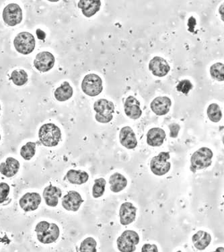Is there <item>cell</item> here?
<instances>
[{"label": "cell", "instance_id": "obj_22", "mask_svg": "<svg viewBox=\"0 0 224 252\" xmlns=\"http://www.w3.org/2000/svg\"><path fill=\"white\" fill-rule=\"evenodd\" d=\"M194 246L198 250H204L212 242V236L204 231H199L192 237Z\"/></svg>", "mask_w": 224, "mask_h": 252}, {"label": "cell", "instance_id": "obj_20", "mask_svg": "<svg viewBox=\"0 0 224 252\" xmlns=\"http://www.w3.org/2000/svg\"><path fill=\"white\" fill-rule=\"evenodd\" d=\"M19 169V161L13 158H7L5 162L0 164V172L7 178H12L15 176Z\"/></svg>", "mask_w": 224, "mask_h": 252}, {"label": "cell", "instance_id": "obj_7", "mask_svg": "<svg viewBox=\"0 0 224 252\" xmlns=\"http://www.w3.org/2000/svg\"><path fill=\"white\" fill-rule=\"evenodd\" d=\"M170 156L169 152H161L152 158L150 162V169L154 174L161 176L166 174L170 170L171 163L168 161Z\"/></svg>", "mask_w": 224, "mask_h": 252}, {"label": "cell", "instance_id": "obj_10", "mask_svg": "<svg viewBox=\"0 0 224 252\" xmlns=\"http://www.w3.org/2000/svg\"><path fill=\"white\" fill-rule=\"evenodd\" d=\"M149 69L155 76H166L170 70V65L164 58L160 57H155L150 61L149 63Z\"/></svg>", "mask_w": 224, "mask_h": 252}, {"label": "cell", "instance_id": "obj_18", "mask_svg": "<svg viewBox=\"0 0 224 252\" xmlns=\"http://www.w3.org/2000/svg\"><path fill=\"white\" fill-rule=\"evenodd\" d=\"M62 190L58 187L50 185L43 191V198L45 203L49 207H56L58 205L59 198L62 197Z\"/></svg>", "mask_w": 224, "mask_h": 252}, {"label": "cell", "instance_id": "obj_1", "mask_svg": "<svg viewBox=\"0 0 224 252\" xmlns=\"http://www.w3.org/2000/svg\"><path fill=\"white\" fill-rule=\"evenodd\" d=\"M38 137L40 143L45 147L52 148L57 146L62 139L60 128L53 123H47L40 128Z\"/></svg>", "mask_w": 224, "mask_h": 252}, {"label": "cell", "instance_id": "obj_3", "mask_svg": "<svg viewBox=\"0 0 224 252\" xmlns=\"http://www.w3.org/2000/svg\"><path fill=\"white\" fill-rule=\"evenodd\" d=\"M94 109L96 112L95 119L100 123H108L113 119L115 105L106 99H100L94 104Z\"/></svg>", "mask_w": 224, "mask_h": 252}, {"label": "cell", "instance_id": "obj_13", "mask_svg": "<svg viewBox=\"0 0 224 252\" xmlns=\"http://www.w3.org/2000/svg\"><path fill=\"white\" fill-rule=\"evenodd\" d=\"M137 209L131 202H126L121 205L119 210V217L121 225H128L136 218Z\"/></svg>", "mask_w": 224, "mask_h": 252}, {"label": "cell", "instance_id": "obj_4", "mask_svg": "<svg viewBox=\"0 0 224 252\" xmlns=\"http://www.w3.org/2000/svg\"><path fill=\"white\" fill-rule=\"evenodd\" d=\"M14 45L18 53L29 55L34 51L36 40L31 33L23 32L19 33L14 38Z\"/></svg>", "mask_w": 224, "mask_h": 252}, {"label": "cell", "instance_id": "obj_40", "mask_svg": "<svg viewBox=\"0 0 224 252\" xmlns=\"http://www.w3.org/2000/svg\"><path fill=\"white\" fill-rule=\"evenodd\" d=\"M0 110H1V105H0Z\"/></svg>", "mask_w": 224, "mask_h": 252}, {"label": "cell", "instance_id": "obj_33", "mask_svg": "<svg viewBox=\"0 0 224 252\" xmlns=\"http://www.w3.org/2000/svg\"><path fill=\"white\" fill-rule=\"evenodd\" d=\"M10 190V187L8 184L0 183V204L3 203L6 200Z\"/></svg>", "mask_w": 224, "mask_h": 252}, {"label": "cell", "instance_id": "obj_19", "mask_svg": "<svg viewBox=\"0 0 224 252\" xmlns=\"http://www.w3.org/2000/svg\"><path fill=\"white\" fill-rule=\"evenodd\" d=\"M166 132L162 128H153L147 133V143L150 146L160 147L164 143Z\"/></svg>", "mask_w": 224, "mask_h": 252}, {"label": "cell", "instance_id": "obj_24", "mask_svg": "<svg viewBox=\"0 0 224 252\" xmlns=\"http://www.w3.org/2000/svg\"><path fill=\"white\" fill-rule=\"evenodd\" d=\"M66 178L72 185H81L87 183L89 175L84 171L71 170L66 174Z\"/></svg>", "mask_w": 224, "mask_h": 252}, {"label": "cell", "instance_id": "obj_11", "mask_svg": "<svg viewBox=\"0 0 224 252\" xmlns=\"http://www.w3.org/2000/svg\"><path fill=\"white\" fill-rule=\"evenodd\" d=\"M40 202H41V197L40 194L36 192L27 193L20 198L19 201L20 207L26 212L35 211L38 209Z\"/></svg>", "mask_w": 224, "mask_h": 252}, {"label": "cell", "instance_id": "obj_31", "mask_svg": "<svg viewBox=\"0 0 224 252\" xmlns=\"http://www.w3.org/2000/svg\"><path fill=\"white\" fill-rule=\"evenodd\" d=\"M97 242L93 237H87L80 245V252H97Z\"/></svg>", "mask_w": 224, "mask_h": 252}, {"label": "cell", "instance_id": "obj_2", "mask_svg": "<svg viewBox=\"0 0 224 252\" xmlns=\"http://www.w3.org/2000/svg\"><path fill=\"white\" fill-rule=\"evenodd\" d=\"M213 152L209 148H201L194 152L191 158L190 170L192 173L207 168L212 165Z\"/></svg>", "mask_w": 224, "mask_h": 252}, {"label": "cell", "instance_id": "obj_6", "mask_svg": "<svg viewBox=\"0 0 224 252\" xmlns=\"http://www.w3.org/2000/svg\"><path fill=\"white\" fill-rule=\"evenodd\" d=\"M82 90L89 96H96L103 90L102 79L94 73L86 75L82 82Z\"/></svg>", "mask_w": 224, "mask_h": 252}, {"label": "cell", "instance_id": "obj_25", "mask_svg": "<svg viewBox=\"0 0 224 252\" xmlns=\"http://www.w3.org/2000/svg\"><path fill=\"white\" fill-rule=\"evenodd\" d=\"M73 90L69 82H64L54 93L55 97L60 102H65L72 97Z\"/></svg>", "mask_w": 224, "mask_h": 252}, {"label": "cell", "instance_id": "obj_12", "mask_svg": "<svg viewBox=\"0 0 224 252\" xmlns=\"http://www.w3.org/2000/svg\"><path fill=\"white\" fill-rule=\"evenodd\" d=\"M83 202L84 200L78 192L69 191L62 199V206L67 211L76 212L80 209Z\"/></svg>", "mask_w": 224, "mask_h": 252}, {"label": "cell", "instance_id": "obj_28", "mask_svg": "<svg viewBox=\"0 0 224 252\" xmlns=\"http://www.w3.org/2000/svg\"><path fill=\"white\" fill-rule=\"evenodd\" d=\"M106 182L104 178H100L95 180L93 187V196L95 198L101 197L105 192Z\"/></svg>", "mask_w": 224, "mask_h": 252}, {"label": "cell", "instance_id": "obj_29", "mask_svg": "<svg viewBox=\"0 0 224 252\" xmlns=\"http://www.w3.org/2000/svg\"><path fill=\"white\" fill-rule=\"evenodd\" d=\"M36 143L28 142L24 145L20 150V155L25 160H30L34 157L36 153Z\"/></svg>", "mask_w": 224, "mask_h": 252}, {"label": "cell", "instance_id": "obj_14", "mask_svg": "<svg viewBox=\"0 0 224 252\" xmlns=\"http://www.w3.org/2000/svg\"><path fill=\"white\" fill-rule=\"evenodd\" d=\"M172 101L166 96L156 97L150 104V108L153 113L158 116L166 115L170 111Z\"/></svg>", "mask_w": 224, "mask_h": 252}, {"label": "cell", "instance_id": "obj_32", "mask_svg": "<svg viewBox=\"0 0 224 252\" xmlns=\"http://www.w3.org/2000/svg\"><path fill=\"white\" fill-rule=\"evenodd\" d=\"M192 82L188 80H182L181 82H180L179 84L176 86V90L184 94H188L189 92L192 90Z\"/></svg>", "mask_w": 224, "mask_h": 252}, {"label": "cell", "instance_id": "obj_38", "mask_svg": "<svg viewBox=\"0 0 224 252\" xmlns=\"http://www.w3.org/2000/svg\"><path fill=\"white\" fill-rule=\"evenodd\" d=\"M212 252H224V248L223 247L218 248L215 251Z\"/></svg>", "mask_w": 224, "mask_h": 252}, {"label": "cell", "instance_id": "obj_15", "mask_svg": "<svg viewBox=\"0 0 224 252\" xmlns=\"http://www.w3.org/2000/svg\"><path fill=\"white\" fill-rule=\"evenodd\" d=\"M126 115L133 120H137L142 115V110L140 107V102L135 97L128 96L124 104Z\"/></svg>", "mask_w": 224, "mask_h": 252}, {"label": "cell", "instance_id": "obj_27", "mask_svg": "<svg viewBox=\"0 0 224 252\" xmlns=\"http://www.w3.org/2000/svg\"><path fill=\"white\" fill-rule=\"evenodd\" d=\"M207 117L209 120L214 123H218L222 118V110L219 105L212 104L209 105L207 110Z\"/></svg>", "mask_w": 224, "mask_h": 252}, {"label": "cell", "instance_id": "obj_34", "mask_svg": "<svg viewBox=\"0 0 224 252\" xmlns=\"http://www.w3.org/2000/svg\"><path fill=\"white\" fill-rule=\"evenodd\" d=\"M51 223L47 221H41L38 222L36 226L35 231L37 234H41L45 233L50 227Z\"/></svg>", "mask_w": 224, "mask_h": 252}, {"label": "cell", "instance_id": "obj_36", "mask_svg": "<svg viewBox=\"0 0 224 252\" xmlns=\"http://www.w3.org/2000/svg\"><path fill=\"white\" fill-rule=\"evenodd\" d=\"M141 252H159V249L155 244H146L141 248Z\"/></svg>", "mask_w": 224, "mask_h": 252}, {"label": "cell", "instance_id": "obj_5", "mask_svg": "<svg viewBox=\"0 0 224 252\" xmlns=\"http://www.w3.org/2000/svg\"><path fill=\"white\" fill-rule=\"evenodd\" d=\"M139 242L138 233L132 230H127L117 239V247L121 252H134Z\"/></svg>", "mask_w": 224, "mask_h": 252}, {"label": "cell", "instance_id": "obj_17", "mask_svg": "<svg viewBox=\"0 0 224 252\" xmlns=\"http://www.w3.org/2000/svg\"><path fill=\"white\" fill-rule=\"evenodd\" d=\"M78 6L82 10V14L86 17L91 18L100 10L101 1L100 0H80Z\"/></svg>", "mask_w": 224, "mask_h": 252}, {"label": "cell", "instance_id": "obj_9", "mask_svg": "<svg viewBox=\"0 0 224 252\" xmlns=\"http://www.w3.org/2000/svg\"><path fill=\"white\" fill-rule=\"evenodd\" d=\"M56 59L54 55L48 51H43L36 55L34 61V66L41 72H47L55 65Z\"/></svg>", "mask_w": 224, "mask_h": 252}, {"label": "cell", "instance_id": "obj_37", "mask_svg": "<svg viewBox=\"0 0 224 252\" xmlns=\"http://www.w3.org/2000/svg\"><path fill=\"white\" fill-rule=\"evenodd\" d=\"M195 25H196L195 18H194L193 17H191L190 18H189L188 26H189V31H190V32H193L194 27H195Z\"/></svg>", "mask_w": 224, "mask_h": 252}, {"label": "cell", "instance_id": "obj_39", "mask_svg": "<svg viewBox=\"0 0 224 252\" xmlns=\"http://www.w3.org/2000/svg\"><path fill=\"white\" fill-rule=\"evenodd\" d=\"M0 140H1V134H0Z\"/></svg>", "mask_w": 224, "mask_h": 252}, {"label": "cell", "instance_id": "obj_30", "mask_svg": "<svg viewBox=\"0 0 224 252\" xmlns=\"http://www.w3.org/2000/svg\"><path fill=\"white\" fill-rule=\"evenodd\" d=\"M211 75L218 82H224V65L222 63H216L210 67Z\"/></svg>", "mask_w": 224, "mask_h": 252}, {"label": "cell", "instance_id": "obj_16", "mask_svg": "<svg viewBox=\"0 0 224 252\" xmlns=\"http://www.w3.org/2000/svg\"><path fill=\"white\" fill-rule=\"evenodd\" d=\"M119 140L121 144L128 150H133L137 147L136 136L130 126H125L121 128L119 133Z\"/></svg>", "mask_w": 224, "mask_h": 252}, {"label": "cell", "instance_id": "obj_26", "mask_svg": "<svg viewBox=\"0 0 224 252\" xmlns=\"http://www.w3.org/2000/svg\"><path fill=\"white\" fill-rule=\"evenodd\" d=\"M11 80L16 86H24L28 82V74L23 69L14 70L11 74Z\"/></svg>", "mask_w": 224, "mask_h": 252}, {"label": "cell", "instance_id": "obj_35", "mask_svg": "<svg viewBox=\"0 0 224 252\" xmlns=\"http://www.w3.org/2000/svg\"><path fill=\"white\" fill-rule=\"evenodd\" d=\"M168 128H170V137L171 138H176L179 135L181 126L179 125L176 124V123H172V124L169 125Z\"/></svg>", "mask_w": 224, "mask_h": 252}, {"label": "cell", "instance_id": "obj_23", "mask_svg": "<svg viewBox=\"0 0 224 252\" xmlns=\"http://www.w3.org/2000/svg\"><path fill=\"white\" fill-rule=\"evenodd\" d=\"M109 184L112 192L118 193L126 189L128 186V180L124 175L115 173L110 177Z\"/></svg>", "mask_w": 224, "mask_h": 252}, {"label": "cell", "instance_id": "obj_21", "mask_svg": "<svg viewBox=\"0 0 224 252\" xmlns=\"http://www.w3.org/2000/svg\"><path fill=\"white\" fill-rule=\"evenodd\" d=\"M60 235V230L55 223H51L49 230L41 234H37V239L44 244H52L58 240Z\"/></svg>", "mask_w": 224, "mask_h": 252}, {"label": "cell", "instance_id": "obj_8", "mask_svg": "<svg viewBox=\"0 0 224 252\" xmlns=\"http://www.w3.org/2000/svg\"><path fill=\"white\" fill-rule=\"evenodd\" d=\"M3 21L10 27L19 25L23 21V10L16 3H10L3 11Z\"/></svg>", "mask_w": 224, "mask_h": 252}]
</instances>
